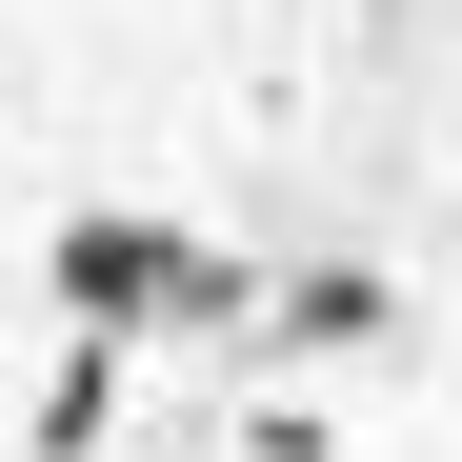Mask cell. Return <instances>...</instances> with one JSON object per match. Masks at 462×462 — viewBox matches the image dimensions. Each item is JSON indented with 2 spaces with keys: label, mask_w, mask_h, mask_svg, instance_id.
<instances>
[{
  "label": "cell",
  "mask_w": 462,
  "mask_h": 462,
  "mask_svg": "<svg viewBox=\"0 0 462 462\" xmlns=\"http://www.w3.org/2000/svg\"><path fill=\"white\" fill-rule=\"evenodd\" d=\"M60 322H242V262L162 221H60Z\"/></svg>",
  "instance_id": "6da1fadb"
}]
</instances>
